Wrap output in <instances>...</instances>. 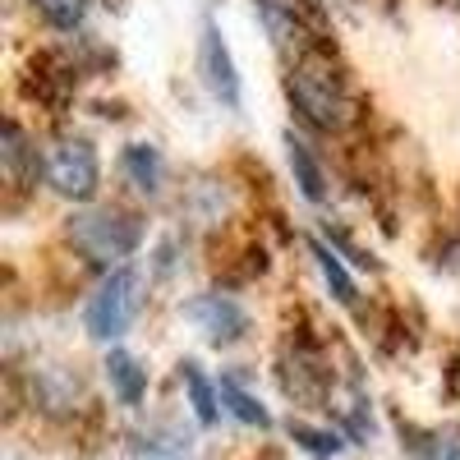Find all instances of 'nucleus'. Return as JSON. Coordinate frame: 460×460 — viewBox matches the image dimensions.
Returning <instances> with one entry per match:
<instances>
[{"label":"nucleus","mask_w":460,"mask_h":460,"mask_svg":"<svg viewBox=\"0 0 460 460\" xmlns=\"http://www.w3.org/2000/svg\"><path fill=\"white\" fill-rule=\"evenodd\" d=\"M414 451L424 456V460H460V429L424 433V442H414Z\"/></svg>","instance_id":"nucleus-16"},{"label":"nucleus","mask_w":460,"mask_h":460,"mask_svg":"<svg viewBox=\"0 0 460 460\" xmlns=\"http://www.w3.org/2000/svg\"><path fill=\"white\" fill-rule=\"evenodd\" d=\"M290 438L304 442V451H314V456H336L341 451V438L327 433V429H314V424H290Z\"/></svg>","instance_id":"nucleus-17"},{"label":"nucleus","mask_w":460,"mask_h":460,"mask_svg":"<svg viewBox=\"0 0 460 460\" xmlns=\"http://www.w3.org/2000/svg\"><path fill=\"white\" fill-rule=\"evenodd\" d=\"M134 304H138V277L129 272V267H120V272H111L97 286V295L88 299V309H84L88 336H97V341L125 336V327L134 318Z\"/></svg>","instance_id":"nucleus-4"},{"label":"nucleus","mask_w":460,"mask_h":460,"mask_svg":"<svg viewBox=\"0 0 460 460\" xmlns=\"http://www.w3.org/2000/svg\"><path fill=\"white\" fill-rule=\"evenodd\" d=\"M203 74H208V88L235 111L240 106V74H235V60H230V47H226L217 19L203 23Z\"/></svg>","instance_id":"nucleus-7"},{"label":"nucleus","mask_w":460,"mask_h":460,"mask_svg":"<svg viewBox=\"0 0 460 460\" xmlns=\"http://www.w3.org/2000/svg\"><path fill=\"white\" fill-rule=\"evenodd\" d=\"M69 244L88 262L120 272V262L143 244V221L134 212H120V208H93V212L69 217Z\"/></svg>","instance_id":"nucleus-2"},{"label":"nucleus","mask_w":460,"mask_h":460,"mask_svg":"<svg viewBox=\"0 0 460 460\" xmlns=\"http://www.w3.org/2000/svg\"><path fill=\"white\" fill-rule=\"evenodd\" d=\"M314 258H318V267H323V281L332 286V295H336L341 304H355V281H350V272L341 267L336 249H327V244L314 240Z\"/></svg>","instance_id":"nucleus-15"},{"label":"nucleus","mask_w":460,"mask_h":460,"mask_svg":"<svg viewBox=\"0 0 460 460\" xmlns=\"http://www.w3.org/2000/svg\"><path fill=\"white\" fill-rule=\"evenodd\" d=\"M120 171H125V180L138 189V194H157V184H162V152L152 143H125Z\"/></svg>","instance_id":"nucleus-9"},{"label":"nucleus","mask_w":460,"mask_h":460,"mask_svg":"<svg viewBox=\"0 0 460 460\" xmlns=\"http://www.w3.org/2000/svg\"><path fill=\"white\" fill-rule=\"evenodd\" d=\"M286 152H290V171H295L299 194L309 199V203H323L327 199V175H323V166L314 157V147L304 143V138H295V134H286Z\"/></svg>","instance_id":"nucleus-10"},{"label":"nucleus","mask_w":460,"mask_h":460,"mask_svg":"<svg viewBox=\"0 0 460 460\" xmlns=\"http://www.w3.org/2000/svg\"><path fill=\"white\" fill-rule=\"evenodd\" d=\"M180 382L189 387V405H194L199 424H217V401H221V387H212V382L203 377V368L194 359L180 364Z\"/></svg>","instance_id":"nucleus-11"},{"label":"nucleus","mask_w":460,"mask_h":460,"mask_svg":"<svg viewBox=\"0 0 460 460\" xmlns=\"http://www.w3.org/2000/svg\"><path fill=\"white\" fill-rule=\"evenodd\" d=\"M5 175H10V184H28L32 175H37V152H28V138H23V129L10 120L5 125Z\"/></svg>","instance_id":"nucleus-12"},{"label":"nucleus","mask_w":460,"mask_h":460,"mask_svg":"<svg viewBox=\"0 0 460 460\" xmlns=\"http://www.w3.org/2000/svg\"><path fill=\"white\" fill-rule=\"evenodd\" d=\"M189 318L203 323V332L217 341V345H230V341H240L249 332V314H244V304L240 299H230V295H199L194 304H189Z\"/></svg>","instance_id":"nucleus-6"},{"label":"nucleus","mask_w":460,"mask_h":460,"mask_svg":"<svg viewBox=\"0 0 460 460\" xmlns=\"http://www.w3.org/2000/svg\"><path fill=\"white\" fill-rule=\"evenodd\" d=\"M106 382H111V392L120 396L125 405H138L147 396V368L129 350H111L106 355Z\"/></svg>","instance_id":"nucleus-8"},{"label":"nucleus","mask_w":460,"mask_h":460,"mask_svg":"<svg viewBox=\"0 0 460 460\" xmlns=\"http://www.w3.org/2000/svg\"><path fill=\"white\" fill-rule=\"evenodd\" d=\"M217 387H221V401L230 405V414H235V419H244V424H258V429L272 424V419H267V410L258 405V396H249L235 377H221Z\"/></svg>","instance_id":"nucleus-13"},{"label":"nucleus","mask_w":460,"mask_h":460,"mask_svg":"<svg viewBox=\"0 0 460 460\" xmlns=\"http://www.w3.org/2000/svg\"><path fill=\"white\" fill-rule=\"evenodd\" d=\"M47 180L60 199L74 203H88L102 184V157L88 138H60L51 147V162H47Z\"/></svg>","instance_id":"nucleus-3"},{"label":"nucleus","mask_w":460,"mask_h":460,"mask_svg":"<svg viewBox=\"0 0 460 460\" xmlns=\"http://www.w3.org/2000/svg\"><path fill=\"white\" fill-rule=\"evenodd\" d=\"M281 387H286V396H295V401H323V396H327L332 373H327V359H323V350H318V341L299 336V341L286 345Z\"/></svg>","instance_id":"nucleus-5"},{"label":"nucleus","mask_w":460,"mask_h":460,"mask_svg":"<svg viewBox=\"0 0 460 460\" xmlns=\"http://www.w3.org/2000/svg\"><path fill=\"white\" fill-rule=\"evenodd\" d=\"M286 97H290L299 120L309 129H323V134L345 129L355 115V97H350V84H345L341 65H332V56L318 47L295 56V65L286 74Z\"/></svg>","instance_id":"nucleus-1"},{"label":"nucleus","mask_w":460,"mask_h":460,"mask_svg":"<svg viewBox=\"0 0 460 460\" xmlns=\"http://www.w3.org/2000/svg\"><path fill=\"white\" fill-rule=\"evenodd\" d=\"M32 10L42 14L51 28H60V32H69V28H79L84 19H88V10H93V0H32Z\"/></svg>","instance_id":"nucleus-14"}]
</instances>
